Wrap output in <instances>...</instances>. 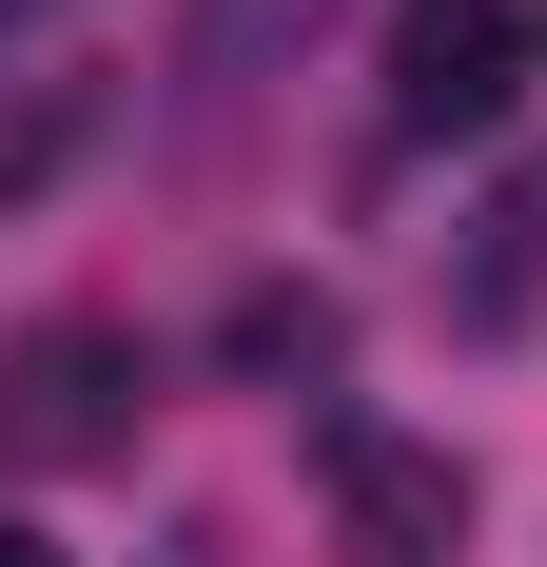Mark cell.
I'll use <instances>...</instances> for the list:
<instances>
[{"mask_svg": "<svg viewBox=\"0 0 547 567\" xmlns=\"http://www.w3.org/2000/svg\"><path fill=\"white\" fill-rule=\"evenodd\" d=\"M235 372H332V293H235Z\"/></svg>", "mask_w": 547, "mask_h": 567, "instance_id": "obj_4", "label": "cell"}, {"mask_svg": "<svg viewBox=\"0 0 547 567\" xmlns=\"http://www.w3.org/2000/svg\"><path fill=\"white\" fill-rule=\"evenodd\" d=\"M137 392H157V352L117 333V313H20L0 333V470H117L137 451Z\"/></svg>", "mask_w": 547, "mask_h": 567, "instance_id": "obj_1", "label": "cell"}, {"mask_svg": "<svg viewBox=\"0 0 547 567\" xmlns=\"http://www.w3.org/2000/svg\"><path fill=\"white\" fill-rule=\"evenodd\" d=\"M0 567H59V548H40V528H0Z\"/></svg>", "mask_w": 547, "mask_h": 567, "instance_id": "obj_7", "label": "cell"}, {"mask_svg": "<svg viewBox=\"0 0 547 567\" xmlns=\"http://www.w3.org/2000/svg\"><path fill=\"white\" fill-rule=\"evenodd\" d=\"M40 20H79V0H0V59H20V40H40Z\"/></svg>", "mask_w": 547, "mask_h": 567, "instance_id": "obj_6", "label": "cell"}, {"mask_svg": "<svg viewBox=\"0 0 547 567\" xmlns=\"http://www.w3.org/2000/svg\"><path fill=\"white\" fill-rule=\"evenodd\" d=\"M274 20H313V0H196V79H235V59H255Z\"/></svg>", "mask_w": 547, "mask_h": 567, "instance_id": "obj_5", "label": "cell"}, {"mask_svg": "<svg viewBox=\"0 0 547 567\" xmlns=\"http://www.w3.org/2000/svg\"><path fill=\"white\" fill-rule=\"evenodd\" d=\"M332 489H352V528H372V567H431L450 528H469V489H450L431 451H391V431H352V451H332Z\"/></svg>", "mask_w": 547, "mask_h": 567, "instance_id": "obj_3", "label": "cell"}, {"mask_svg": "<svg viewBox=\"0 0 547 567\" xmlns=\"http://www.w3.org/2000/svg\"><path fill=\"white\" fill-rule=\"evenodd\" d=\"M528 99V0H411L391 20V117L411 137H489Z\"/></svg>", "mask_w": 547, "mask_h": 567, "instance_id": "obj_2", "label": "cell"}]
</instances>
